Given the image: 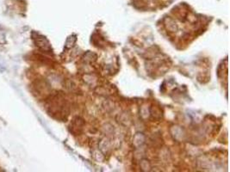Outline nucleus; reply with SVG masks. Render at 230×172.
<instances>
[{
    "label": "nucleus",
    "instance_id": "1",
    "mask_svg": "<svg viewBox=\"0 0 230 172\" xmlns=\"http://www.w3.org/2000/svg\"><path fill=\"white\" fill-rule=\"evenodd\" d=\"M7 42L6 41V35H5V33L0 29V45H4Z\"/></svg>",
    "mask_w": 230,
    "mask_h": 172
}]
</instances>
